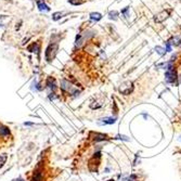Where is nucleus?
<instances>
[{"mask_svg":"<svg viewBox=\"0 0 181 181\" xmlns=\"http://www.w3.org/2000/svg\"><path fill=\"white\" fill-rule=\"evenodd\" d=\"M90 18L92 21H100L102 18L101 13H98V12H92L90 13Z\"/></svg>","mask_w":181,"mask_h":181,"instance_id":"ddd939ff","label":"nucleus"},{"mask_svg":"<svg viewBox=\"0 0 181 181\" xmlns=\"http://www.w3.org/2000/svg\"><path fill=\"white\" fill-rule=\"evenodd\" d=\"M107 181H115L114 179H110V180H107Z\"/></svg>","mask_w":181,"mask_h":181,"instance_id":"5701e85b","label":"nucleus"},{"mask_svg":"<svg viewBox=\"0 0 181 181\" xmlns=\"http://www.w3.org/2000/svg\"><path fill=\"white\" fill-rule=\"evenodd\" d=\"M58 49H59L58 44H50L49 46H48V48H47L46 50V53H44L46 60L48 62H52V61H53V59H54L58 53Z\"/></svg>","mask_w":181,"mask_h":181,"instance_id":"f03ea898","label":"nucleus"},{"mask_svg":"<svg viewBox=\"0 0 181 181\" xmlns=\"http://www.w3.org/2000/svg\"><path fill=\"white\" fill-rule=\"evenodd\" d=\"M129 181H131V180H129Z\"/></svg>","mask_w":181,"mask_h":181,"instance_id":"393cba45","label":"nucleus"},{"mask_svg":"<svg viewBox=\"0 0 181 181\" xmlns=\"http://www.w3.org/2000/svg\"><path fill=\"white\" fill-rule=\"evenodd\" d=\"M133 89V84L131 81H127V83H124L120 87H119V91L123 93V94H129L130 92Z\"/></svg>","mask_w":181,"mask_h":181,"instance_id":"20e7f679","label":"nucleus"},{"mask_svg":"<svg viewBox=\"0 0 181 181\" xmlns=\"http://www.w3.org/2000/svg\"><path fill=\"white\" fill-rule=\"evenodd\" d=\"M165 79L167 83H170L173 84L175 81L177 80V73L176 71L173 70V68H170V70H167L165 74Z\"/></svg>","mask_w":181,"mask_h":181,"instance_id":"7ed1b4c3","label":"nucleus"},{"mask_svg":"<svg viewBox=\"0 0 181 181\" xmlns=\"http://www.w3.org/2000/svg\"><path fill=\"white\" fill-rule=\"evenodd\" d=\"M155 50L158 52V53H160V54H162V55L165 54V53H166V50H165V49H163L162 47H158V46H157V47H156V48H155Z\"/></svg>","mask_w":181,"mask_h":181,"instance_id":"6ab92c4d","label":"nucleus"},{"mask_svg":"<svg viewBox=\"0 0 181 181\" xmlns=\"http://www.w3.org/2000/svg\"><path fill=\"white\" fill-rule=\"evenodd\" d=\"M61 18H62V13L61 12H55L53 13V15H52V18H53L54 21H58V20H60Z\"/></svg>","mask_w":181,"mask_h":181,"instance_id":"f3484780","label":"nucleus"},{"mask_svg":"<svg viewBox=\"0 0 181 181\" xmlns=\"http://www.w3.org/2000/svg\"><path fill=\"white\" fill-rule=\"evenodd\" d=\"M60 88L62 89L64 92H66L67 94H70V96H79V93H80L79 89H78L77 87H75V86L73 85L70 80H67V79L61 80Z\"/></svg>","mask_w":181,"mask_h":181,"instance_id":"f257e3e1","label":"nucleus"},{"mask_svg":"<svg viewBox=\"0 0 181 181\" xmlns=\"http://www.w3.org/2000/svg\"><path fill=\"white\" fill-rule=\"evenodd\" d=\"M117 15H118V12H116V11H113V12H110L109 18H111V20H116Z\"/></svg>","mask_w":181,"mask_h":181,"instance_id":"a211bd4d","label":"nucleus"},{"mask_svg":"<svg viewBox=\"0 0 181 181\" xmlns=\"http://www.w3.org/2000/svg\"><path fill=\"white\" fill-rule=\"evenodd\" d=\"M15 181H24V180H23V179H21V178H18V180H15Z\"/></svg>","mask_w":181,"mask_h":181,"instance_id":"412c9836","label":"nucleus"},{"mask_svg":"<svg viewBox=\"0 0 181 181\" xmlns=\"http://www.w3.org/2000/svg\"><path fill=\"white\" fill-rule=\"evenodd\" d=\"M36 2H37V7H38L40 11H50V8L44 3V0H36Z\"/></svg>","mask_w":181,"mask_h":181,"instance_id":"9b49d317","label":"nucleus"},{"mask_svg":"<svg viewBox=\"0 0 181 181\" xmlns=\"http://www.w3.org/2000/svg\"><path fill=\"white\" fill-rule=\"evenodd\" d=\"M1 26H2V25H1V24H0V27H1Z\"/></svg>","mask_w":181,"mask_h":181,"instance_id":"b1692460","label":"nucleus"},{"mask_svg":"<svg viewBox=\"0 0 181 181\" xmlns=\"http://www.w3.org/2000/svg\"><path fill=\"white\" fill-rule=\"evenodd\" d=\"M101 106H102V103H99L98 101H94V102H92V103L90 104V109L97 110V109H100Z\"/></svg>","mask_w":181,"mask_h":181,"instance_id":"2eb2a0df","label":"nucleus"},{"mask_svg":"<svg viewBox=\"0 0 181 181\" xmlns=\"http://www.w3.org/2000/svg\"><path fill=\"white\" fill-rule=\"evenodd\" d=\"M90 138L93 141H96V142H100V141L107 140V136L104 135V133H100V132H91Z\"/></svg>","mask_w":181,"mask_h":181,"instance_id":"39448f33","label":"nucleus"},{"mask_svg":"<svg viewBox=\"0 0 181 181\" xmlns=\"http://www.w3.org/2000/svg\"><path fill=\"white\" fill-rule=\"evenodd\" d=\"M11 135V131H10V128L5 125H0V137L5 138V137H9Z\"/></svg>","mask_w":181,"mask_h":181,"instance_id":"1a4fd4ad","label":"nucleus"},{"mask_svg":"<svg viewBox=\"0 0 181 181\" xmlns=\"http://www.w3.org/2000/svg\"><path fill=\"white\" fill-rule=\"evenodd\" d=\"M169 15V11H164V12L160 13V14H157V15L154 18V21L156 22V23H160V22H163L164 20H166V18H168Z\"/></svg>","mask_w":181,"mask_h":181,"instance_id":"6e6552de","label":"nucleus"},{"mask_svg":"<svg viewBox=\"0 0 181 181\" xmlns=\"http://www.w3.org/2000/svg\"><path fill=\"white\" fill-rule=\"evenodd\" d=\"M5 18V16H2V15H0V20H1V18Z\"/></svg>","mask_w":181,"mask_h":181,"instance_id":"4be33fe9","label":"nucleus"},{"mask_svg":"<svg viewBox=\"0 0 181 181\" xmlns=\"http://www.w3.org/2000/svg\"><path fill=\"white\" fill-rule=\"evenodd\" d=\"M115 122H116V118H114V117H104V118L100 119L99 125H112Z\"/></svg>","mask_w":181,"mask_h":181,"instance_id":"9d476101","label":"nucleus"},{"mask_svg":"<svg viewBox=\"0 0 181 181\" xmlns=\"http://www.w3.org/2000/svg\"><path fill=\"white\" fill-rule=\"evenodd\" d=\"M168 42H169L170 44L179 46V44H181V36H175V37H173V38H171L170 40H168Z\"/></svg>","mask_w":181,"mask_h":181,"instance_id":"f8f14e48","label":"nucleus"},{"mask_svg":"<svg viewBox=\"0 0 181 181\" xmlns=\"http://www.w3.org/2000/svg\"><path fill=\"white\" fill-rule=\"evenodd\" d=\"M42 180V170L40 168H37L33 173L31 181H41Z\"/></svg>","mask_w":181,"mask_h":181,"instance_id":"0eeeda50","label":"nucleus"},{"mask_svg":"<svg viewBox=\"0 0 181 181\" xmlns=\"http://www.w3.org/2000/svg\"><path fill=\"white\" fill-rule=\"evenodd\" d=\"M46 86H47V88L49 89L50 91H53L57 89V84H55V79L54 78H52V77H49L48 79H47V83H46Z\"/></svg>","mask_w":181,"mask_h":181,"instance_id":"423d86ee","label":"nucleus"},{"mask_svg":"<svg viewBox=\"0 0 181 181\" xmlns=\"http://www.w3.org/2000/svg\"><path fill=\"white\" fill-rule=\"evenodd\" d=\"M28 50H29V51H31V52H36V53H38V50H39L38 44H34L33 46H31L28 48Z\"/></svg>","mask_w":181,"mask_h":181,"instance_id":"dca6fc26","label":"nucleus"},{"mask_svg":"<svg viewBox=\"0 0 181 181\" xmlns=\"http://www.w3.org/2000/svg\"><path fill=\"white\" fill-rule=\"evenodd\" d=\"M24 125H25V126H33V123H24Z\"/></svg>","mask_w":181,"mask_h":181,"instance_id":"aec40b11","label":"nucleus"},{"mask_svg":"<svg viewBox=\"0 0 181 181\" xmlns=\"http://www.w3.org/2000/svg\"><path fill=\"white\" fill-rule=\"evenodd\" d=\"M7 160H8V156L5 155V154H3V155L0 156V169H1L3 166H5V162H7Z\"/></svg>","mask_w":181,"mask_h":181,"instance_id":"4468645a","label":"nucleus"}]
</instances>
